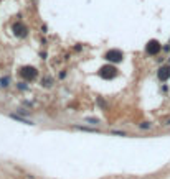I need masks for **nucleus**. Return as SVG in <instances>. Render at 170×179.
Listing matches in <instances>:
<instances>
[{
	"label": "nucleus",
	"mask_w": 170,
	"mask_h": 179,
	"mask_svg": "<svg viewBox=\"0 0 170 179\" xmlns=\"http://www.w3.org/2000/svg\"><path fill=\"white\" fill-rule=\"evenodd\" d=\"M117 76V69L114 66H103L99 69V77H103V79H114V77Z\"/></svg>",
	"instance_id": "1"
},
{
	"label": "nucleus",
	"mask_w": 170,
	"mask_h": 179,
	"mask_svg": "<svg viewBox=\"0 0 170 179\" xmlns=\"http://www.w3.org/2000/svg\"><path fill=\"white\" fill-rule=\"evenodd\" d=\"M122 51H119V49H109L106 54H104V59H108L109 62H121L122 61Z\"/></svg>",
	"instance_id": "2"
},
{
	"label": "nucleus",
	"mask_w": 170,
	"mask_h": 179,
	"mask_svg": "<svg viewBox=\"0 0 170 179\" xmlns=\"http://www.w3.org/2000/svg\"><path fill=\"white\" fill-rule=\"evenodd\" d=\"M160 49H162V46H160V43L157 40H150L149 43H147V46H145V51L149 53V54H152V56L159 54Z\"/></svg>",
	"instance_id": "3"
},
{
	"label": "nucleus",
	"mask_w": 170,
	"mask_h": 179,
	"mask_svg": "<svg viewBox=\"0 0 170 179\" xmlns=\"http://www.w3.org/2000/svg\"><path fill=\"white\" fill-rule=\"evenodd\" d=\"M20 74L25 77V79L31 81V79H35V77H36V74H38V72H36V69L33 66H25V67H22Z\"/></svg>",
	"instance_id": "4"
},
{
	"label": "nucleus",
	"mask_w": 170,
	"mask_h": 179,
	"mask_svg": "<svg viewBox=\"0 0 170 179\" xmlns=\"http://www.w3.org/2000/svg\"><path fill=\"white\" fill-rule=\"evenodd\" d=\"M13 35L20 36V38L26 36V26L23 25V23H15V25H13Z\"/></svg>",
	"instance_id": "5"
},
{
	"label": "nucleus",
	"mask_w": 170,
	"mask_h": 179,
	"mask_svg": "<svg viewBox=\"0 0 170 179\" xmlns=\"http://www.w3.org/2000/svg\"><path fill=\"white\" fill-rule=\"evenodd\" d=\"M157 76H159L160 81H169L170 79V66H162L157 72Z\"/></svg>",
	"instance_id": "6"
},
{
	"label": "nucleus",
	"mask_w": 170,
	"mask_h": 179,
	"mask_svg": "<svg viewBox=\"0 0 170 179\" xmlns=\"http://www.w3.org/2000/svg\"><path fill=\"white\" fill-rule=\"evenodd\" d=\"M10 118H13V120H17V122L23 123V125H33V122H31V120H26V118L20 117V115H17V113H10Z\"/></svg>",
	"instance_id": "7"
},
{
	"label": "nucleus",
	"mask_w": 170,
	"mask_h": 179,
	"mask_svg": "<svg viewBox=\"0 0 170 179\" xmlns=\"http://www.w3.org/2000/svg\"><path fill=\"white\" fill-rule=\"evenodd\" d=\"M73 128H76V130H81V132H91V133H96V132H98L96 128H89V127H81V125H73Z\"/></svg>",
	"instance_id": "8"
},
{
	"label": "nucleus",
	"mask_w": 170,
	"mask_h": 179,
	"mask_svg": "<svg viewBox=\"0 0 170 179\" xmlns=\"http://www.w3.org/2000/svg\"><path fill=\"white\" fill-rule=\"evenodd\" d=\"M8 81H10L8 77H3V79L0 81V86H2V87H7V86H8Z\"/></svg>",
	"instance_id": "9"
},
{
	"label": "nucleus",
	"mask_w": 170,
	"mask_h": 179,
	"mask_svg": "<svg viewBox=\"0 0 170 179\" xmlns=\"http://www.w3.org/2000/svg\"><path fill=\"white\" fill-rule=\"evenodd\" d=\"M86 122H89V123H93V125H96V123H99V120H98V118H93V117H88V118H86Z\"/></svg>",
	"instance_id": "10"
},
{
	"label": "nucleus",
	"mask_w": 170,
	"mask_h": 179,
	"mask_svg": "<svg viewBox=\"0 0 170 179\" xmlns=\"http://www.w3.org/2000/svg\"><path fill=\"white\" fill-rule=\"evenodd\" d=\"M41 84H43V86H46V87H50V86H51V79H50V77H46L45 81H41Z\"/></svg>",
	"instance_id": "11"
},
{
	"label": "nucleus",
	"mask_w": 170,
	"mask_h": 179,
	"mask_svg": "<svg viewBox=\"0 0 170 179\" xmlns=\"http://www.w3.org/2000/svg\"><path fill=\"white\" fill-rule=\"evenodd\" d=\"M140 128H142V130H147V128H150V123L149 122H142L140 123Z\"/></svg>",
	"instance_id": "12"
},
{
	"label": "nucleus",
	"mask_w": 170,
	"mask_h": 179,
	"mask_svg": "<svg viewBox=\"0 0 170 179\" xmlns=\"http://www.w3.org/2000/svg\"><path fill=\"white\" fill-rule=\"evenodd\" d=\"M114 133V135H121V136H126V133H124V132H112Z\"/></svg>",
	"instance_id": "13"
},
{
	"label": "nucleus",
	"mask_w": 170,
	"mask_h": 179,
	"mask_svg": "<svg viewBox=\"0 0 170 179\" xmlns=\"http://www.w3.org/2000/svg\"><path fill=\"white\" fill-rule=\"evenodd\" d=\"M167 125H170V120H169V122H167Z\"/></svg>",
	"instance_id": "14"
}]
</instances>
